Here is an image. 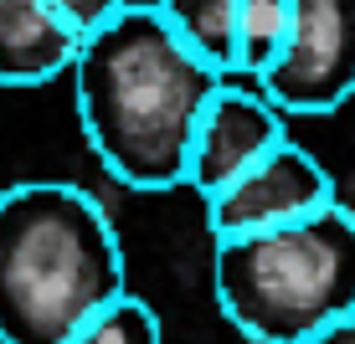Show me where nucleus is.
Instances as JSON below:
<instances>
[{
	"mask_svg": "<svg viewBox=\"0 0 355 344\" xmlns=\"http://www.w3.org/2000/svg\"><path fill=\"white\" fill-rule=\"evenodd\" d=\"M67 344H165V329L155 309L134 293H119L108 309H98Z\"/></svg>",
	"mask_w": 355,
	"mask_h": 344,
	"instance_id": "obj_10",
	"label": "nucleus"
},
{
	"mask_svg": "<svg viewBox=\"0 0 355 344\" xmlns=\"http://www.w3.org/2000/svg\"><path fill=\"white\" fill-rule=\"evenodd\" d=\"M293 21V0H237V72L263 78V67L284 52Z\"/></svg>",
	"mask_w": 355,
	"mask_h": 344,
	"instance_id": "obj_9",
	"label": "nucleus"
},
{
	"mask_svg": "<svg viewBox=\"0 0 355 344\" xmlns=\"http://www.w3.org/2000/svg\"><path fill=\"white\" fill-rule=\"evenodd\" d=\"M160 16L196 57L237 72V0H160Z\"/></svg>",
	"mask_w": 355,
	"mask_h": 344,
	"instance_id": "obj_8",
	"label": "nucleus"
},
{
	"mask_svg": "<svg viewBox=\"0 0 355 344\" xmlns=\"http://www.w3.org/2000/svg\"><path fill=\"white\" fill-rule=\"evenodd\" d=\"M284 108L268 98L258 82H222L211 93V103L201 108V124L191 139V159H186V185L211 195L232 185L242 170H252L268 150L288 139Z\"/></svg>",
	"mask_w": 355,
	"mask_h": 344,
	"instance_id": "obj_6",
	"label": "nucleus"
},
{
	"mask_svg": "<svg viewBox=\"0 0 355 344\" xmlns=\"http://www.w3.org/2000/svg\"><path fill=\"white\" fill-rule=\"evenodd\" d=\"M258 88L288 118H320L355 98V0H293L288 42Z\"/></svg>",
	"mask_w": 355,
	"mask_h": 344,
	"instance_id": "obj_4",
	"label": "nucleus"
},
{
	"mask_svg": "<svg viewBox=\"0 0 355 344\" xmlns=\"http://www.w3.org/2000/svg\"><path fill=\"white\" fill-rule=\"evenodd\" d=\"M329 201H340L329 170L304 144L284 139L252 170H242L232 185L206 195V226H211V237H242V231H268V226H284V221H304V216L324 211Z\"/></svg>",
	"mask_w": 355,
	"mask_h": 344,
	"instance_id": "obj_5",
	"label": "nucleus"
},
{
	"mask_svg": "<svg viewBox=\"0 0 355 344\" xmlns=\"http://www.w3.org/2000/svg\"><path fill=\"white\" fill-rule=\"evenodd\" d=\"M124 288V247L83 185L0 190V344H67Z\"/></svg>",
	"mask_w": 355,
	"mask_h": 344,
	"instance_id": "obj_2",
	"label": "nucleus"
},
{
	"mask_svg": "<svg viewBox=\"0 0 355 344\" xmlns=\"http://www.w3.org/2000/svg\"><path fill=\"white\" fill-rule=\"evenodd\" d=\"M222 82L227 72L196 57L170 31L160 6L134 0L83 36L72 62L78 124L88 134V150L129 190L186 185L201 108Z\"/></svg>",
	"mask_w": 355,
	"mask_h": 344,
	"instance_id": "obj_1",
	"label": "nucleus"
},
{
	"mask_svg": "<svg viewBox=\"0 0 355 344\" xmlns=\"http://www.w3.org/2000/svg\"><path fill=\"white\" fill-rule=\"evenodd\" d=\"M304 344H355V309L350 314H340L335 324H324L314 339H304Z\"/></svg>",
	"mask_w": 355,
	"mask_h": 344,
	"instance_id": "obj_12",
	"label": "nucleus"
},
{
	"mask_svg": "<svg viewBox=\"0 0 355 344\" xmlns=\"http://www.w3.org/2000/svg\"><path fill=\"white\" fill-rule=\"evenodd\" d=\"M216 309L252 344H304L355 309V211H324L268 231L216 237Z\"/></svg>",
	"mask_w": 355,
	"mask_h": 344,
	"instance_id": "obj_3",
	"label": "nucleus"
},
{
	"mask_svg": "<svg viewBox=\"0 0 355 344\" xmlns=\"http://www.w3.org/2000/svg\"><path fill=\"white\" fill-rule=\"evenodd\" d=\"M57 10H62V16L72 21V26H78L83 36H88L93 26H103L108 16H114V10H124L129 0H52Z\"/></svg>",
	"mask_w": 355,
	"mask_h": 344,
	"instance_id": "obj_11",
	"label": "nucleus"
},
{
	"mask_svg": "<svg viewBox=\"0 0 355 344\" xmlns=\"http://www.w3.org/2000/svg\"><path fill=\"white\" fill-rule=\"evenodd\" d=\"M83 31L52 0H0V88H36L72 72Z\"/></svg>",
	"mask_w": 355,
	"mask_h": 344,
	"instance_id": "obj_7",
	"label": "nucleus"
}]
</instances>
